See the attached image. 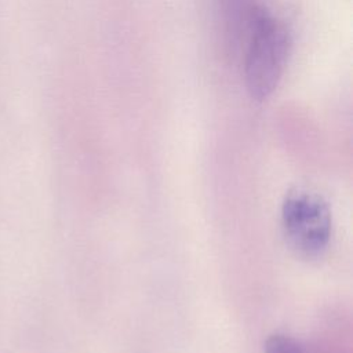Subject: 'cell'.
Wrapping results in <instances>:
<instances>
[{
  "label": "cell",
  "mask_w": 353,
  "mask_h": 353,
  "mask_svg": "<svg viewBox=\"0 0 353 353\" xmlns=\"http://www.w3.org/2000/svg\"><path fill=\"white\" fill-rule=\"evenodd\" d=\"M291 50V37L273 15L259 11L251 23L244 58L245 87L252 98L262 101L277 88Z\"/></svg>",
  "instance_id": "cell-1"
},
{
  "label": "cell",
  "mask_w": 353,
  "mask_h": 353,
  "mask_svg": "<svg viewBox=\"0 0 353 353\" xmlns=\"http://www.w3.org/2000/svg\"><path fill=\"white\" fill-rule=\"evenodd\" d=\"M281 223L290 247L303 256H316L331 237V211L316 192L296 188L285 196Z\"/></svg>",
  "instance_id": "cell-2"
},
{
  "label": "cell",
  "mask_w": 353,
  "mask_h": 353,
  "mask_svg": "<svg viewBox=\"0 0 353 353\" xmlns=\"http://www.w3.org/2000/svg\"><path fill=\"white\" fill-rule=\"evenodd\" d=\"M265 353H302L299 346L285 335H272L265 345Z\"/></svg>",
  "instance_id": "cell-3"
}]
</instances>
